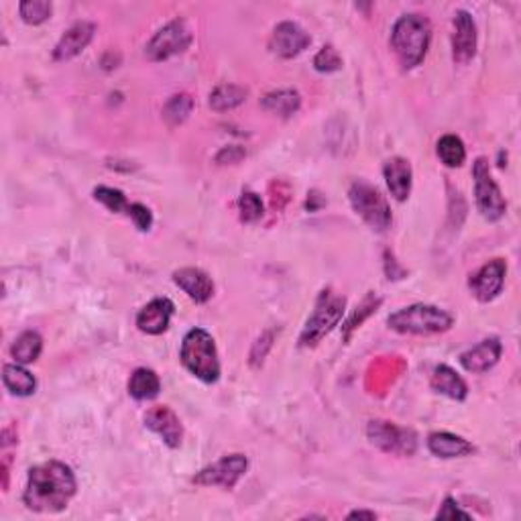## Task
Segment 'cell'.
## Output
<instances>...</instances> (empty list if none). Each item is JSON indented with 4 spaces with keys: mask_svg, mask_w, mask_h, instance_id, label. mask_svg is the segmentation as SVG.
<instances>
[{
    "mask_svg": "<svg viewBox=\"0 0 521 521\" xmlns=\"http://www.w3.org/2000/svg\"><path fill=\"white\" fill-rule=\"evenodd\" d=\"M76 488V477L68 464L58 461L42 462L29 470L23 501L31 511L58 513L74 499Z\"/></svg>",
    "mask_w": 521,
    "mask_h": 521,
    "instance_id": "cell-1",
    "label": "cell"
},
{
    "mask_svg": "<svg viewBox=\"0 0 521 521\" xmlns=\"http://www.w3.org/2000/svg\"><path fill=\"white\" fill-rule=\"evenodd\" d=\"M432 42L430 21L423 14H404L391 31V47L404 68H415L426 60Z\"/></svg>",
    "mask_w": 521,
    "mask_h": 521,
    "instance_id": "cell-2",
    "label": "cell"
},
{
    "mask_svg": "<svg viewBox=\"0 0 521 521\" xmlns=\"http://www.w3.org/2000/svg\"><path fill=\"white\" fill-rule=\"evenodd\" d=\"M180 357L183 367H186L191 375L198 377L200 381L216 383L220 379L219 350H216L210 332H206L204 328H191V330L183 336Z\"/></svg>",
    "mask_w": 521,
    "mask_h": 521,
    "instance_id": "cell-3",
    "label": "cell"
},
{
    "mask_svg": "<svg viewBox=\"0 0 521 521\" xmlns=\"http://www.w3.org/2000/svg\"><path fill=\"white\" fill-rule=\"evenodd\" d=\"M387 324L391 330L399 334L428 336L451 330L454 318L442 308L428 306V303H414V306L394 312V314L387 318Z\"/></svg>",
    "mask_w": 521,
    "mask_h": 521,
    "instance_id": "cell-4",
    "label": "cell"
},
{
    "mask_svg": "<svg viewBox=\"0 0 521 521\" xmlns=\"http://www.w3.org/2000/svg\"><path fill=\"white\" fill-rule=\"evenodd\" d=\"M344 308H347V300L342 295H334L330 290L320 295L314 314L308 318L300 336L302 347H316L334 326H339L344 316Z\"/></svg>",
    "mask_w": 521,
    "mask_h": 521,
    "instance_id": "cell-5",
    "label": "cell"
},
{
    "mask_svg": "<svg viewBox=\"0 0 521 521\" xmlns=\"http://www.w3.org/2000/svg\"><path fill=\"white\" fill-rule=\"evenodd\" d=\"M352 210L377 232H385L391 227V208L381 191L367 181H355L349 191Z\"/></svg>",
    "mask_w": 521,
    "mask_h": 521,
    "instance_id": "cell-6",
    "label": "cell"
},
{
    "mask_svg": "<svg viewBox=\"0 0 521 521\" xmlns=\"http://www.w3.org/2000/svg\"><path fill=\"white\" fill-rule=\"evenodd\" d=\"M472 178H475L477 208L479 212L483 214V219L491 222L503 219L505 210H507V202H505L499 186L495 183L485 157H479L475 162V167H472Z\"/></svg>",
    "mask_w": 521,
    "mask_h": 521,
    "instance_id": "cell-7",
    "label": "cell"
},
{
    "mask_svg": "<svg viewBox=\"0 0 521 521\" xmlns=\"http://www.w3.org/2000/svg\"><path fill=\"white\" fill-rule=\"evenodd\" d=\"M191 43V31L186 21L175 19L167 23L163 29H159L154 39L147 43L145 53L151 61H165L173 55L183 53Z\"/></svg>",
    "mask_w": 521,
    "mask_h": 521,
    "instance_id": "cell-8",
    "label": "cell"
},
{
    "mask_svg": "<svg viewBox=\"0 0 521 521\" xmlns=\"http://www.w3.org/2000/svg\"><path fill=\"white\" fill-rule=\"evenodd\" d=\"M367 434L375 446H379L383 452L389 454L412 456L415 452V446H418V438H415L412 430L399 428L391 422H371L367 428Z\"/></svg>",
    "mask_w": 521,
    "mask_h": 521,
    "instance_id": "cell-9",
    "label": "cell"
},
{
    "mask_svg": "<svg viewBox=\"0 0 521 521\" xmlns=\"http://www.w3.org/2000/svg\"><path fill=\"white\" fill-rule=\"evenodd\" d=\"M248 469V461L245 454H230V456H222L220 461L212 462L210 467H206L198 472L194 477L196 485H204V487H224V488H232L235 487L240 477L245 475Z\"/></svg>",
    "mask_w": 521,
    "mask_h": 521,
    "instance_id": "cell-10",
    "label": "cell"
},
{
    "mask_svg": "<svg viewBox=\"0 0 521 521\" xmlns=\"http://www.w3.org/2000/svg\"><path fill=\"white\" fill-rule=\"evenodd\" d=\"M505 275H507V263L503 259H493L485 263L469 282L472 295L483 303L493 302L503 290Z\"/></svg>",
    "mask_w": 521,
    "mask_h": 521,
    "instance_id": "cell-11",
    "label": "cell"
},
{
    "mask_svg": "<svg viewBox=\"0 0 521 521\" xmlns=\"http://www.w3.org/2000/svg\"><path fill=\"white\" fill-rule=\"evenodd\" d=\"M312 43V37L303 31L300 25H295L292 21H285V23H279L275 27L274 35H271V42L269 47L271 51L279 58H295V55H300L306 47Z\"/></svg>",
    "mask_w": 521,
    "mask_h": 521,
    "instance_id": "cell-12",
    "label": "cell"
},
{
    "mask_svg": "<svg viewBox=\"0 0 521 521\" xmlns=\"http://www.w3.org/2000/svg\"><path fill=\"white\" fill-rule=\"evenodd\" d=\"M477 53V25L467 11L454 13L452 33V60L456 63H469Z\"/></svg>",
    "mask_w": 521,
    "mask_h": 521,
    "instance_id": "cell-13",
    "label": "cell"
},
{
    "mask_svg": "<svg viewBox=\"0 0 521 521\" xmlns=\"http://www.w3.org/2000/svg\"><path fill=\"white\" fill-rule=\"evenodd\" d=\"M145 426L149 430H154L157 436H162L163 442L170 448H178L181 444L183 438V428L181 422L172 407L167 405H157L151 407L145 414Z\"/></svg>",
    "mask_w": 521,
    "mask_h": 521,
    "instance_id": "cell-14",
    "label": "cell"
},
{
    "mask_svg": "<svg viewBox=\"0 0 521 521\" xmlns=\"http://www.w3.org/2000/svg\"><path fill=\"white\" fill-rule=\"evenodd\" d=\"M503 352V344L499 339H487L477 347L469 349L467 352L461 355V365L464 371L469 373H487L488 368H493L497 363H499Z\"/></svg>",
    "mask_w": 521,
    "mask_h": 521,
    "instance_id": "cell-15",
    "label": "cell"
},
{
    "mask_svg": "<svg viewBox=\"0 0 521 521\" xmlns=\"http://www.w3.org/2000/svg\"><path fill=\"white\" fill-rule=\"evenodd\" d=\"M173 302L167 298L151 300L137 314V328L145 334H163L170 328L173 316Z\"/></svg>",
    "mask_w": 521,
    "mask_h": 521,
    "instance_id": "cell-16",
    "label": "cell"
},
{
    "mask_svg": "<svg viewBox=\"0 0 521 521\" xmlns=\"http://www.w3.org/2000/svg\"><path fill=\"white\" fill-rule=\"evenodd\" d=\"M96 27L92 23H76L71 25L63 37L60 39V43L55 45L53 50V60L55 61H68L71 58H76L78 53H82L88 45H90L92 37H94Z\"/></svg>",
    "mask_w": 521,
    "mask_h": 521,
    "instance_id": "cell-17",
    "label": "cell"
},
{
    "mask_svg": "<svg viewBox=\"0 0 521 521\" xmlns=\"http://www.w3.org/2000/svg\"><path fill=\"white\" fill-rule=\"evenodd\" d=\"M173 282L188 293L190 300H194L196 303H206L214 295V284L212 277L204 274L202 269L196 267H183L173 274Z\"/></svg>",
    "mask_w": 521,
    "mask_h": 521,
    "instance_id": "cell-18",
    "label": "cell"
},
{
    "mask_svg": "<svg viewBox=\"0 0 521 521\" xmlns=\"http://www.w3.org/2000/svg\"><path fill=\"white\" fill-rule=\"evenodd\" d=\"M383 175H385V181H387L391 196H394L397 202H405V200L410 198L412 178H414L410 162L404 157H391L383 167Z\"/></svg>",
    "mask_w": 521,
    "mask_h": 521,
    "instance_id": "cell-19",
    "label": "cell"
},
{
    "mask_svg": "<svg viewBox=\"0 0 521 521\" xmlns=\"http://www.w3.org/2000/svg\"><path fill=\"white\" fill-rule=\"evenodd\" d=\"M428 448L438 459H461V456L475 452V446L469 440L451 434V432H436V434H432L428 438Z\"/></svg>",
    "mask_w": 521,
    "mask_h": 521,
    "instance_id": "cell-20",
    "label": "cell"
},
{
    "mask_svg": "<svg viewBox=\"0 0 521 521\" xmlns=\"http://www.w3.org/2000/svg\"><path fill=\"white\" fill-rule=\"evenodd\" d=\"M432 389L438 391L446 397L454 399V402H464L469 395V387L464 383L462 377L451 368L448 365H440L434 368V375H432Z\"/></svg>",
    "mask_w": 521,
    "mask_h": 521,
    "instance_id": "cell-21",
    "label": "cell"
},
{
    "mask_svg": "<svg viewBox=\"0 0 521 521\" xmlns=\"http://www.w3.org/2000/svg\"><path fill=\"white\" fill-rule=\"evenodd\" d=\"M159 391H162V381H159L157 373L151 371V368L141 367L131 375V379H128V394L137 399V402L155 399Z\"/></svg>",
    "mask_w": 521,
    "mask_h": 521,
    "instance_id": "cell-22",
    "label": "cell"
},
{
    "mask_svg": "<svg viewBox=\"0 0 521 521\" xmlns=\"http://www.w3.org/2000/svg\"><path fill=\"white\" fill-rule=\"evenodd\" d=\"M3 381H5V387L9 389L13 395H19V397H27L31 394H35V387H37L35 377L19 363L5 367Z\"/></svg>",
    "mask_w": 521,
    "mask_h": 521,
    "instance_id": "cell-23",
    "label": "cell"
},
{
    "mask_svg": "<svg viewBox=\"0 0 521 521\" xmlns=\"http://www.w3.org/2000/svg\"><path fill=\"white\" fill-rule=\"evenodd\" d=\"M261 104H263V108L271 112V115L287 118L300 110L302 98L295 90H277V92H269Z\"/></svg>",
    "mask_w": 521,
    "mask_h": 521,
    "instance_id": "cell-24",
    "label": "cell"
},
{
    "mask_svg": "<svg viewBox=\"0 0 521 521\" xmlns=\"http://www.w3.org/2000/svg\"><path fill=\"white\" fill-rule=\"evenodd\" d=\"M42 350H43L42 336L33 330H27V332H23L17 340H14L11 355L19 365H29V363H35L39 355H42Z\"/></svg>",
    "mask_w": 521,
    "mask_h": 521,
    "instance_id": "cell-25",
    "label": "cell"
},
{
    "mask_svg": "<svg viewBox=\"0 0 521 521\" xmlns=\"http://www.w3.org/2000/svg\"><path fill=\"white\" fill-rule=\"evenodd\" d=\"M247 94H248L247 88H243V86L224 84V86L216 88V90H212L208 104H210L212 110H219V112L232 110V108L240 107V104L247 100Z\"/></svg>",
    "mask_w": 521,
    "mask_h": 521,
    "instance_id": "cell-26",
    "label": "cell"
},
{
    "mask_svg": "<svg viewBox=\"0 0 521 521\" xmlns=\"http://www.w3.org/2000/svg\"><path fill=\"white\" fill-rule=\"evenodd\" d=\"M436 154L446 167H461L467 159V149H464V143L456 135H444L442 139L438 141Z\"/></svg>",
    "mask_w": 521,
    "mask_h": 521,
    "instance_id": "cell-27",
    "label": "cell"
},
{
    "mask_svg": "<svg viewBox=\"0 0 521 521\" xmlns=\"http://www.w3.org/2000/svg\"><path fill=\"white\" fill-rule=\"evenodd\" d=\"M191 108H194V100H191L190 94H175L165 104L163 118L172 126L181 125L191 115Z\"/></svg>",
    "mask_w": 521,
    "mask_h": 521,
    "instance_id": "cell-28",
    "label": "cell"
},
{
    "mask_svg": "<svg viewBox=\"0 0 521 521\" xmlns=\"http://www.w3.org/2000/svg\"><path fill=\"white\" fill-rule=\"evenodd\" d=\"M53 6L47 0H25V3L19 5L21 19L27 23V25H42L47 19L51 17Z\"/></svg>",
    "mask_w": 521,
    "mask_h": 521,
    "instance_id": "cell-29",
    "label": "cell"
},
{
    "mask_svg": "<svg viewBox=\"0 0 521 521\" xmlns=\"http://www.w3.org/2000/svg\"><path fill=\"white\" fill-rule=\"evenodd\" d=\"M94 200L96 202H100L102 206H107L110 212L128 214V208H131V204H128V200L123 191L115 190V188H107V186H100V188L94 190Z\"/></svg>",
    "mask_w": 521,
    "mask_h": 521,
    "instance_id": "cell-30",
    "label": "cell"
},
{
    "mask_svg": "<svg viewBox=\"0 0 521 521\" xmlns=\"http://www.w3.org/2000/svg\"><path fill=\"white\" fill-rule=\"evenodd\" d=\"M238 212H240V220H245V222L261 220V216H263L261 198L256 196L255 191H245V194L238 198Z\"/></svg>",
    "mask_w": 521,
    "mask_h": 521,
    "instance_id": "cell-31",
    "label": "cell"
},
{
    "mask_svg": "<svg viewBox=\"0 0 521 521\" xmlns=\"http://www.w3.org/2000/svg\"><path fill=\"white\" fill-rule=\"evenodd\" d=\"M314 68L322 74H330V71H339L342 68V58L332 45H326L318 51L314 58Z\"/></svg>",
    "mask_w": 521,
    "mask_h": 521,
    "instance_id": "cell-32",
    "label": "cell"
},
{
    "mask_svg": "<svg viewBox=\"0 0 521 521\" xmlns=\"http://www.w3.org/2000/svg\"><path fill=\"white\" fill-rule=\"evenodd\" d=\"M126 216H131L133 222L137 224V228L143 232L149 230L151 224H154V214H151L149 208L143 206V204H131Z\"/></svg>",
    "mask_w": 521,
    "mask_h": 521,
    "instance_id": "cell-33",
    "label": "cell"
},
{
    "mask_svg": "<svg viewBox=\"0 0 521 521\" xmlns=\"http://www.w3.org/2000/svg\"><path fill=\"white\" fill-rule=\"evenodd\" d=\"M438 519L440 517H448V519H454V517H462V519H470V513H467V511H462L461 507H459V503H456L452 497H446L444 499V505H442V509L438 511V516H436Z\"/></svg>",
    "mask_w": 521,
    "mask_h": 521,
    "instance_id": "cell-34",
    "label": "cell"
},
{
    "mask_svg": "<svg viewBox=\"0 0 521 521\" xmlns=\"http://www.w3.org/2000/svg\"><path fill=\"white\" fill-rule=\"evenodd\" d=\"M245 157V151L243 149H238V147H228V149H222L219 157H216V162L219 163H237L240 162V159Z\"/></svg>",
    "mask_w": 521,
    "mask_h": 521,
    "instance_id": "cell-35",
    "label": "cell"
},
{
    "mask_svg": "<svg viewBox=\"0 0 521 521\" xmlns=\"http://www.w3.org/2000/svg\"><path fill=\"white\" fill-rule=\"evenodd\" d=\"M357 517H365V519H375V517H377V513H373V511H363V509H357V511H352V513H349V519H357Z\"/></svg>",
    "mask_w": 521,
    "mask_h": 521,
    "instance_id": "cell-36",
    "label": "cell"
}]
</instances>
